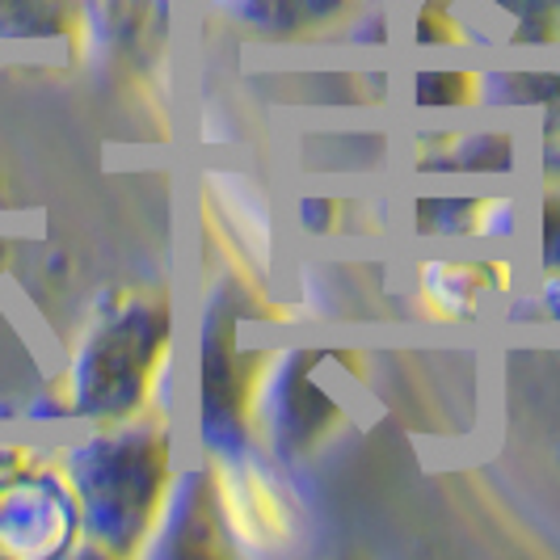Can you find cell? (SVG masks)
Returning a JSON list of instances; mask_svg holds the SVG:
<instances>
[{
    "label": "cell",
    "instance_id": "cell-8",
    "mask_svg": "<svg viewBox=\"0 0 560 560\" xmlns=\"http://www.w3.org/2000/svg\"><path fill=\"white\" fill-rule=\"evenodd\" d=\"M544 266L548 275H560V195H552L544 207Z\"/></svg>",
    "mask_w": 560,
    "mask_h": 560
},
{
    "label": "cell",
    "instance_id": "cell-7",
    "mask_svg": "<svg viewBox=\"0 0 560 560\" xmlns=\"http://www.w3.org/2000/svg\"><path fill=\"white\" fill-rule=\"evenodd\" d=\"M514 156L510 136H464L447 140L439 152H421V168H447V173H489L505 168Z\"/></svg>",
    "mask_w": 560,
    "mask_h": 560
},
{
    "label": "cell",
    "instance_id": "cell-3",
    "mask_svg": "<svg viewBox=\"0 0 560 560\" xmlns=\"http://www.w3.org/2000/svg\"><path fill=\"white\" fill-rule=\"evenodd\" d=\"M81 544V505L63 464L34 451H0V557L51 560Z\"/></svg>",
    "mask_w": 560,
    "mask_h": 560
},
{
    "label": "cell",
    "instance_id": "cell-2",
    "mask_svg": "<svg viewBox=\"0 0 560 560\" xmlns=\"http://www.w3.org/2000/svg\"><path fill=\"white\" fill-rule=\"evenodd\" d=\"M168 354V304L127 295L81 334L63 375V409L93 425L143 418Z\"/></svg>",
    "mask_w": 560,
    "mask_h": 560
},
{
    "label": "cell",
    "instance_id": "cell-1",
    "mask_svg": "<svg viewBox=\"0 0 560 560\" xmlns=\"http://www.w3.org/2000/svg\"><path fill=\"white\" fill-rule=\"evenodd\" d=\"M81 505L84 548L140 557L173 485V447L156 421H114L59 455Z\"/></svg>",
    "mask_w": 560,
    "mask_h": 560
},
{
    "label": "cell",
    "instance_id": "cell-6",
    "mask_svg": "<svg viewBox=\"0 0 560 560\" xmlns=\"http://www.w3.org/2000/svg\"><path fill=\"white\" fill-rule=\"evenodd\" d=\"M81 0H0V38H72Z\"/></svg>",
    "mask_w": 560,
    "mask_h": 560
},
{
    "label": "cell",
    "instance_id": "cell-4",
    "mask_svg": "<svg viewBox=\"0 0 560 560\" xmlns=\"http://www.w3.org/2000/svg\"><path fill=\"white\" fill-rule=\"evenodd\" d=\"M505 279L502 261H459V257H434L418 270L421 308L434 320H472L480 308V295Z\"/></svg>",
    "mask_w": 560,
    "mask_h": 560
},
{
    "label": "cell",
    "instance_id": "cell-5",
    "mask_svg": "<svg viewBox=\"0 0 560 560\" xmlns=\"http://www.w3.org/2000/svg\"><path fill=\"white\" fill-rule=\"evenodd\" d=\"M241 26L270 38H300L337 22H350L363 0H215Z\"/></svg>",
    "mask_w": 560,
    "mask_h": 560
}]
</instances>
